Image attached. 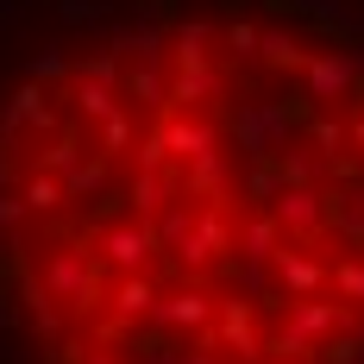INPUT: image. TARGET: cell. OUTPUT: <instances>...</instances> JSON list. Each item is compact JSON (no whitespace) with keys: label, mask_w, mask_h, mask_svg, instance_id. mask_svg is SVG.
I'll return each instance as SVG.
<instances>
[{"label":"cell","mask_w":364,"mask_h":364,"mask_svg":"<svg viewBox=\"0 0 364 364\" xmlns=\"http://www.w3.org/2000/svg\"><path fill=\"white\" fill-rule=\"evenodd\" d=\"M352 327V308H339V301H321V295H289V314H283V327H277V346L283 352H321L333 333Z\"/></svg>","instance_id":"1"},{"label":"cell","mask_w":364,"mask_h":364,"mask_svg":"<svg viewBox=\"0 0 364 364\" xmlns=\"http://www.w3.org/2000/svg\"><path fill=\"white\" fill-rule=\"evenodd\" d=\"M232 139H239V151L257 164V157H277V151L295 139V119H289L283 101H239V107H232Z\"/></svg>","instance_id":"2"},{"label":"cell","mask_w":364,"mask_h":364,"mask_svg":"<svg viewBox=\"0 0 364 364\" xmlns=\"http://www.w3.org/2000/svg\"><path fill=\"white\" fill-rule=\"evenodd\" d=\"M301 88L314 95V101H346L352 88H364V50H314L308 63H301Z\"/></svg>","instance_id":"3"},{"label":"cell","mask_w":364,"mask_h":364,"mask_svg":"<svg viewBox=\"0 0 364 364\" xmlns=\"http://www.w3.org/2000/svg\"><path fill=\"white\" fill-rule=\"evenodd\" d=\"M270 214H277V226H289L295 239H314L321 226H333V195H321L314 182H295V188H277Z\"/></svg>","instance_id":"4"},{"label":"cell","mask_w":364,"mask_h":364,"mask_svg":"<svg viewBox=\"0 0 364 364\" xmlns=\"http://www.w3.org/2000/svg\"><path fill=\"white\" fill-rule=\"evenodd\" d=\"M44 295L50 301H95V264L88 252H57L44 264Z\"/></svg>","instance_id":"5"},{"label":"cell","mask_w":364,"mask_h":364,"mask_svg":"<svg viewBox=\"0 0 364 364\" xmlns=\"http://www.w3.org/2000/svg\"><path fill=\"white\" fill-rule=\"evenodd\" d=\"M270 264L283 270V289L289 295H321V283H327V264L308 257V252H277Z\"/></svg>","instance_id":"6"},{"label":"cell","mask_w":364,"mask_h":364,"mask_svg":"<svg viewBox=\"0 0 364 364\" xmlns=\"http://www.w3.org/2000/svg\"><path fill=\"white\" fill-rule=\"evenodd\" d=\"M101 252H107V264H113V270H145L151 232H145V226H113L107 239H101Z\"/></svg>","instance_id":"7"},{"label":"cell","mask_w":364,"mask_h":364,"mask_svg":"<svg viewBox=\"0 0 364 364\" xmlns=\"http://www.w3.org/2000/svg\"><path fill=\"white\" fill-rule=\"evenodd\" d=\"M295 6L308 19H321V32H339V38H358V26H364L352 0H295Z\"/></svg>","instance_id":"8"},{"label":"cell","mask_w":364,"mask_h":364,"mask_svg":"<svg viewBox=\"0 0 364 364\" xmlns=\"http://www.w3.org/2000/svg\"><path fill=\"white\" fill-rule=\"evenodd\" d=\"M257 57L277 63V70H289V63H301V44H295L289 26H264V32H257Z\"/></svg>","instance_id":"9"},{"label":"cell","mask_w":364,"mask_h":364,"mask_svg":"<svg viewBox=\"0 0 364 364\" xmlns=\"http://www.w3.org/2000/svg\"><path fill=\"white\" fill-rule=\"evenodd\" d=\"M201 95H220V70H208V63H182V75L170 82V101H201Z\"/></svg>","instance_id":"10"},{"label":"cell","mask_w":364,"mask_h":364,"mask_svg":"<svg viewBox=\"0 0 364 364\" xmlns=\"http://www.w3.org/2000/svg\"><path fill=\"white\" fill-rule=\"evenodd\" d=\"M145 308H151V283L139 277V270H126V283H119V295H113V314H119V321H139Z\"/></svg>","instance_id":"11"},{"label":"cell","mask_w":364,"mask_h":364,"mask_svg":"<svg viewBox=\"0 0 364 364\" xmlns=\"http://www.w3.org/2000/svg\"><path fill=\"white\" fill-rule=\"evenodd\" d=\"M239 245H245V257L270 264V257H277V214H257L252 226H245V239H239Z\"/></svg>","instance_id":"12"},{"label":"cell","mask_w":364,"mask_h":364,"mask_svg":"<svg viewBox=\"0 0 364 364\" xmlns=\"http://www.w3.org/2000/svg\"><path fill=\"white\" fill-rule=\"evenodd\" d=\"M201 314H208V295H170V301L157 308V321H164V327H195Z\"/></svg>","instance_id":"13"},{"label":"cell","mask_w":364,"mask_h":364,"mask_svg":"<svg viewBox=\"0 0 364 364\" xmlns=\"http://www.w3.org/2000/svg\"><path fill=\"white\" fill-rule=\"evenodd\" d=\"M333 283H339V295H346V301H364V252L339 257V270H333Z\"/></svg>","instance_id":"14"},{"label":"cell","mask_w":364,"mask_h":364,"mask_svg":"<svg viewBox=\"0 0 364 364\" xmlns=\"http://www.w3.org/2000/svg\"><path fill=\"white\" fill-rule=\"evenodd\" d=\"M50 75H70V57H63L57 44H44L32 63H26V82H50Z\"/></svg>","instance_id":"15"},{"label":"cell","mask_w":364,"mask_h":364,"mask_svg":"<svg viewBox=\"0 0 364 364\" xmlns=\"http://www.w3.org/2000/svg\"><path fill=\"white\" fill-rule=\"evenodd\" d=\"M101 13H107L101 0H57V19H63V26H95Z\"/></svg>","instance_id":"16"},{"label":"cell","mask_w":364,"mask_h":364,"mask_svg":"<svg viewBox=\"0 0 364 364\" xmlns=\"http://www.w3.org/2000/svg\"><path fill=\"white\" fill-rule=\"evenodd\" d=\"M57 201H63V182H57V176H32L26 208H38V214H44V208H57Z\"/></svg>","instance_id":"17"},{"label":"cell","mask_w":364,"mask_h":364,"mask_svg":"<svg viewBox=\"0 0 364 364\" xmlns=\"http://www.w3.org/2000/svg\"><path fill=\"white\" fill-rule=\"evenodd\" d=\"M220 182H226V164L214 157V145L195 151V188H220Z\"/></svg>","instance_id":"18"},{"label":"cell","mask_w":364,"mask_h":364,"mask_svg":"<svg viewBox=\"0 0 364 364\" xmlns=\"http://www.w3.org/2000/svg\"><path fill=\"white\" fill-rule=\"evenodd\" d=\"M126 145H132V126H126L119 107H113L107 119H101V151H126Z\"/></svg>","instance_id":"19"},{"label":"cell","mask_w":364,"mask_h":364,"mask_svg":"<svg viewBox=\"0 0 364 364\" xmlns=\"http://www.w3.org/2000/svg\"><path fill=\"white\" fill-rule=\"evenodd\" d=\"M132 88H139V101H164V75H157V63H139Z\"/></svg>","instance_id":"20"},{"label":"cell","mask_w":364,"mask_h":364,"mask_svg":"<svg viewBox=\"0 0 364 364\" xmlns=\"http://www.w3.org/2000/svg\"><path fill=\"white\" fill-rule=\"evenodd\" d=\"M157 239H164V245H188V214H164V226H157Z\"/></svg>","instance_id":"21"},{"label":"cell","mask_w":364,"mask_h":364,"mask_svg":"<svg viewBox=\"0 0 364 364\" xmlns=\"http://www.w3.org/2000/svg\"><path fill=\"white\" fill-rule=\"evenodd\" d=\"M226 44H232L239 57H257V26H232V32H226Z\"/></svg>","instance_id":"22"},{"label":"cell","mask_w":364,"mask_h":364,"mask_svg":"<svg viewBox=\"0 0 364 364\" xmlns=\"http://www.w3.org/2000/svg\"><path fill=\"white\" fill-rule=\"evenodd\" d=\"M157 201H164V182L145 176V182H139V208H157Z\"/></svg>","instance_id":"23"},{"label":"cell","mask_w":364,"mask_h":364,"mask_svg":"<svg viewBox=\"0 0 364 364\" xmlns=\"http://www.w3.org/2000/svg\"><path fill=\"white\" fill-rule=\"evenodd\" d=\"M63 164H75V139H57L50 145V170H63Z\"/></svg>","instance_id":"24"},{"label":"cell","mask_w":364,"mask_h":364,"mask_svg":"<svg viewBox=\"0 0 364 364\" xmlns=\"http://www.w3.org/2000/svg\"><path fill=\"white\" fill-rule=\"evenodd\" d=\"M88 358V346H82V339H63V346H57V364H82Z\"/></svg>","instance_id":"25"},{"label":"cell","mask_w":364,"mask_h":364,"mask_svg":"<svg viewBox=\"0 0 364 364\" xmlns=\"http://www.w3.org/2000/svg\"><path fill=\"white\" fill-rule=\"evenodd\" d=\"M82 364H119V358H113V352H95V358H82Z\"/></svg>","instance_id":"26"},{"label":"cell","mask_w":364,"mask_h":364,"mask_svg":"<svg viewBox=\"0 0 364 364\" xmlns=\"http://www.w3.org/2000/svg\"><path fill=\"white\" fill-rule=\"evenodd\" d=\"M182 364H214V358H208V352H195V358H182Z\"/></svg>","instance_id":"27"},{"label":"cell","mask_w":364,"mask_h":364,"mask_svg":"<svg viewBox=\"0 0 364 364\" xmlns=\"http://www.w3.org/2000/svg\"><path fill=\"white\" fill-rule=\"evenodd\" d=\"M0 364H13V358H6V346H0Z\"/></svg>","instance_id":"28"}]
</instances>
